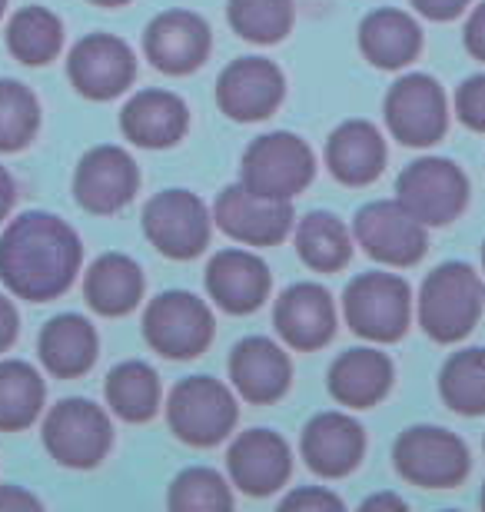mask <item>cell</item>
Segmentation results:
<instances>
[{
	"instance_id": "obj_1",
	"label": "cell",
	"mask_w": 485,
	"mask_h": 512,
	"mask_svg": "<svg viewBox=\"0 0 485 512\" xmlns=\"http://www.w3.org/2000/svg\"><path fill=\"white\" fill-rule=\"evenodd\" d=\"M84 247L54 213H24L0 237V280L27 303L57 300L77 280Z\"/></svg>"
},
{
	"instance_id": "obj_2",
	"label": "cell",
	"mask_w": 485,
	"mask_h": 512,
	"mask_svg": "<svg viewBox=\"0 0 485 512\" xmlns=\"http://www.w3.org/2000/svg\"><path fill=\"white\" fill-rule=\"evenodd\" d=\"M485 306V286L469 263L436 266L419 293V323L436 343H456L472 333Z\"/></svg>"
},
{
	"instance_id": "obj_3",
	"label": "cell",
	"mask_w": 485,
	"mask_h": 512,
	"mask_svg": "<svg viewBox=\"0 0 485 512\" xmlns=\"http://www.w3.org/2000/svg\"><path fill=\"white\" fill-rule=\"evenodd\" d=\"M243 187L270 200H290L309 187L316 173V157L296 133L276 130L256 137L243 153Z\"/></svg>"
},
{
	"instance_id": "obj_4",
	"label": "cell",
	"mask_w": 485,
	"mask_h": 512,
	"mask_svg": "<svg viewBox=\"0 0 485 512\" xmlns=\"http://www.w3.org/2000/svg\"><path fill=\"white\" fill-rule=\"evenodd\" d=\"M409 310V283L396 273H363L343 293L346 323L373 343H396L409 326Z\"/></svg>"
},
{
	"instance_id": "obj_5",
	"label": "cell",
	"mask_w": 485,
	"mask_h": 512,
	"mask_svg": "<svg viewBox=\"0 0 485 512\" xmlns=\"http://www.w3.org/2000/svg\"><path fill=\"white\" fill-rule=\"evenodd\" d=\"M396 200L426 227H446L466 210L469 180L446 157H422L399 173Z\"/></svg>"
},
{
	"instance_id": "obj_6",
	"label": "cell",
	"mask_w": 485,
	"mask_h": 512,
	"mask_svg": "<svg viewBox=\"0 0 485 512\" xmlns=\"http://www.w3.org/2000/svg\"><path fill=\"white\" fill-rule=\"evenodd\" d=\"M396 473L422 489H452L469 476L466 443L439 426H412L396 439Z\"/></svg>"
},
{
	"instance_id": "obj_7",
	"label": "cell",
	"mask_w": 485,
	"mask_h": 512,
	"mask_svg": "<svg viewBox=\"0 0 485 512\" xmlns=\"http://www.w3.org/2000/svg\"><path fill=\"white\" fill-rule=\"evenodd\" d=\"M110 416L90 399H64L44 419V446L60 466L94 469L110 453Z\"/></svg>"
},
{
	"instance_id": "obj_8",
	"label": "cell",
	"mask_w": 485,
	"mask_h": 512,
	"mask_svg": "<svg viewBox=\"0 0 485 512\" xmlns=\"http://www.w3.org/2000/svg\"><path fill=\"white\" fill-rule=\"evenodd\" d=\"M167 419L183 443L216 446L236 426V399L213 376H190L170 393Z\"/></svg>"
},
{
	"instance_id": "obj_9",
	"label": "cell",
	"mask_w": 485,
	"mask_h": 512,
	"mask_svg": "<svg viewBox=\"0 0 485 512\" xmlns=\"http://www.w3.org/2000/svg\"><path fill=\"white\" fill-rule=\"evenodd\" d=\"M143 336L160 356L193 360L213 340V313L200 296L170 290L160 293L143 313Z\"/></svg>"
},
{
	"instance_id": "obj_10",
	"label": "cell",
	"mask_w": 485,
	"mask_h": 512,
	"mask_svg": "<svg viewBox=\"0 0 485 512\" xmlns=\"http://www.w3.org/2000/svg\"><path fill=\"white\" fill-rule=\"evenodd\" d=\"M210 213L203 200L190 190L157 193L143 210V230L147 240L170 260H190L200 256L210 243Z\"/></svg>"
},
{
	"instance_id": "obj_11",
	"label": "cell",
	"mask_w": 485,
	"mask_h": 512,
	"mask_svg": "<svg viewBox=\"0 0 485 512\" xmlns=\"http://www.w3.org/2000/svg\"><path fill=\"white\" fill-rule=\"evenodd\" d=\"M386 124L392 137L406 147H432L449 127L446 94L432 77L409 74L396 80L386 94Z\"/></svg>"
},
{
	"instance_id": "obj_12",
	"label": "cell",
	"mask_w": 485,
	"mask_h": 512,
	"mask_svg": "<svg viewBox=\"0 0 485 512\" xmlns=\"http://www.w3.org/2000/svg\"><path fill=\"white\" fill-rule=\"evenodd\" d=\"M213 220L226 237L240 240L246 247H276L293 230V207L290 200L260 197L243 183H236L220 193Z\"/></svg>"
},
{
	"instance_id": "obj_13",
	"label": "cell",
	"mask_w": 485,
	"mask_h": 512,
	"mask_svg": "<svg viewBox=\"0 0 485 512\" xmlns=\"http://www.w3.org/2000/svg\"><path fill=\"white\" fill-rule=\"evenodd\" d=\"M356 240L379 263L412 266L426 253V223H419L399 200H376L356 213Z\"/></svg>"
},
{
	"instance_id": "obj_14",
	"label": "cell",
	"mask_w": 485,
	"mask_h": 512,
	"mask_svg": "<svg viewBox=\"0 0 485 512\" xmlns=\"http://www.w3.org/2000/svg\"><path fill=\"white\" fill-rule=\"evenodd\" d=\"M70 84L77 87V94L90 100H110L120 97L123 90L137 77V57L123 44L120 37L110 34H90L77 40V47L70 50L67 60Z\"/></svg>"
},
{
	"instance_id": "obj_15",
	"label": "cell",
	"mask_w": 485,
	"mask_h": 512,
	"mask_svg": "<svg viewBox=\"0 0 485 512\" xmlns=\"http://www.w3.org/2000/svg\"><path fill=\"white\" fill-rule=\"evenodd\" d=\"M286 94V80L280 67L266 57H240L220 74L216 100L230 120L253 124V120L270 117Z\"/></svg>"
},
{
	"instance_id": "obj_16",
	"label": "cell",
	"mask_w": 485,
	"mask_h": 512,
	"mask_svg": "<svg viewBox=\"0 0 485 512\" xmlns=\"http://www.w3.org/2000/svg\"><path fill=\"white\" fill-rule=\"evenodd\" d=\"M140 170L123 147H94L80 160L74 193L77 203L90 213H117L137 197Z\"/></svg>"
},
{
	"instance_id": "obj_17",
	"label": "cell",
	"mask_w": 485,
	"mask_h": 512,
	"mask_svg": "<svg viewBox=\"0 0 485 512\" xmlns=\"http://www.w3.org/2000/svg\"><path fill=\"white\" fill-rule=\"evenodd\" d=\"M210 24L193 14V10H167V14L153 17L143 37L150 64L163 74H190L210 57Z\"/></svg>"
},
{
	"instance_id": "obj_18",
	"label": "cell",
	"mask_w": 485,
	"mask_h": 512,
	"mask_svg": "<svg viewBox=\"0 0 485 512\" xmlns=\"http://www.w3.org/2000/svg\"><path fill=\"white\" fill-rule=\"evenodd\" d=\"M233 483L243 489L246 496H270L293 473V453L286 439L270 429H250L240 433L226 456Z\"/></svg>"
},
{
	"instance_id": "obj_19",
	"label": "cell",
	"mask_w": 485,
	"mask_h": 512,
	"mask_svg": "<svg viewBox=\"0 0 485 512\" xmlns=\"http://www.w3.org/2000/svg\"><path fill=\"white\" fill-rule=\"evenodd\" d=\"M273 323L286 343L299 353L326 346L336 333V310L319 283H296L276 300Z\"/></svg>"
},
{
	"instance_id": "obj_20",
	"label": "cell",
	"mask_w": 485,
	"mask_h": 512,
	"mask_svg": "<svg viewBox=\"0 0 485 512\" xmlns=\"http://www.w3.org/2000/svg\"><path fill=\"white\" fill-rule=\"evenodd\" d=\"M303 459L316 476L339 479L353 473L363 459L366 436L363 426L346 413H319L303 429Z\"/></svg>"
},
{
	"instance_id": "obj_21",
	"label": "cell",
	"mask_w": 485,
	"mask_h": 512,
	"mask_svg": "<svg viewBox=\"0 0 485 512\" xmlns=\"http://www.w3.org/2000/svg\"><path fill=\"white\" fill-rule=\"evenodd\" d=\"M270 270L250 250H220L206 266V290L226 313H256L270 296Z\"/></svg>"
},
{
	"instance_id": "obj_22",
	"label": "cell",
	"mask_w": 485,
	"mask_h": 512,
	"mask_svg": "<svg viewBox=\"0 0 485 512\" xmlns=\"http://www.w3.org/2000/svg\"><path fill=\"white\" fill-rule=\"evenodd\" d=\"M230 376L233 386L246 403L266 406L276 403L293 380V366L280 346L266 336H250V340L236 343L230 356Z\"/></svg>"
},
{
	"instance_id": "obj_23",
	"label": "cell",
	"mask_w": 485,
	"mask_h": 512,
	"mask_svg": "<svg viewBox=\"0 0 485 512\" xmlns=\"http://www.w3.org/2000/svg\"><path fill=\"white\" fill-rule=\"evenodd\" d=\"M187 127L190 110L170 90H140L137 97L127 100V107L120 114L123 137L147 150L173 147L187 133Z\"/></svg>"
},
{
	"instance_id": "obj_24",
	"label": "cell",
	"mask_w": 485,
	"mask_h": 512,
	"mask_svg": "<svg viewBox=\"0 0 485 512\" xmlns=\"http://www.w3.org/2000/svg\"><path fill=\"white\" fill-rule=\"evenodd\" d=\"M326 167L346 187H366L386 167V143L369 120H346L326 143Z\"/></svg>"
},
{
	"instance_id": "obj_25",
	"label": "cell",
	"mask_w": 485,
	"mask_h": 512,
	"mask_svg": "<svg viewBox=\"0 0 485 512\" xmlns=\"http://www.w3.org/2000/svg\"><path fill=\"white\" fill-rule=\"evenodd\" d=\"M392 386V363L386 353L359 346V350H346L336 356L329 366V393L343 406L369 409L389 393Z\"/></svg>"
},
{
	"instance_id": "obj_26",
	"label": "cell",
	"mask_w": 485,
	"mask_h": 512,
	"mask_svg": "<svg viewBox=\"0 0 485 512\" xmlns=\"http://www.w3.org/2000/svg\"><path fill=\"white\" fill-rule=\"evenodd\" d=\"M37 350L57 380H74V376H84L97 363V330L77 313L54 316L40 333Z\"/></svg>"
},
{
	"instance_id": "obj_27",
	"label": "cell",
	"mask_w": 485,
	"mask_h": 512,
	"mask_svg": "<svg viewBox=\"0 0 485 512\" xmlns=\"http://www.w3.org/2000/svg\"><path fill=\"white\" fill-rule=\"evenodd\" d=\"M359 47L369 64L383 70H399L412 64L422 50V30L409 14L402 10H373L363 24H359Z\"/></svg>"
},
{
	"instance_id": "obj_28",
	"label": "cell",
	"mask_w": 485,
	"mask_h": 512,
	"mask_svg": "<svg viewBox=\"0 0 485 512\" xmlns=\"http://www.w3.org/2000/svg\"><path fill=\"white\" fill-rule=\"evenodd\" d=\"M87 303L100 316H123L137 310L143 296V273L140 266L123 253H103L87 270L84 280Z\"/></svg>"
},
{
	"instance_id": "obj_29",
	"label": "cell",
	"mask_w": 485,
	"mask_h": 512,
	"mask_svg": "<svg viewBox=\"0 0 485 512\" xmlns=\"http://www.w3.org/2000/svg\"><path fill=\"white\" fill-rule=\"evenodd\" d=\"M107 403L127 423H147L160 409V376L150 363L127 360L107 376Z\"/></svg>"
},
{
	"instance_id": "obj_30",
	"label": "cell",
	"mask_w": 485,
	"mask_h": 512,
	"mask_svg": "<svg viewBox=\"0 0 485 512\" xmlns=\"http://www.w3.org/2000/svg\"><path fill=\"white\" fill-rule=\"evenodd\" d=\"M296 250L303 263L316 273H336L343 270L353 256V240H349L346 223L333 213H306L296 227Z\"/></svg>"
},
{
	"instance_id": "obj_31",
	"label": "cell",
	"mask_w": 485,
	"mask_h": 512,
	"mask_svg": "<svg viewBox=\"0 0 485 512\" xmlns=\"http://www.w3.org/2000/svg\"><path fill=\"white\" fill-rule=\"evenodd\" d=\"M64 44V24L47 7H24L7 24V50L20 64L44 67L60 54Z\"/></svg>"
},
{
	"instance_id": "obj_32",
	"label": "cell",
	"mask_w": 485,
	"mask_h": 512,
	"mask_svg": "<svg viewBox=\"0 0 485 512\" xmlns=\"http://www.w3.org/2000/svg\"><path fill=\"white\" fill-rule=\"evenodd\" d=\"M44 406V380L24 360L0 363V429L17 433L40 416Z\"/></svg>"
},
{
	"instance_id": "obj_33",
	"label": "cell",
	"mask_w": 485,
	"mask_h": 512,
	"mask_svg": "<svg viewBox=\"0 0 485 512\" xmlns=\"http://www.w3.org/2000/svg\"><path fill=\"white\" fill-rule=\"evenodd\" d=\"M439 393L449 409L462 416H482L485 413V350L452 353L439 373Z\"/></svg>"
},
{
	"instance_id": "obj_34",
	"label": "cell",
	"mask_w": 485,
	"mask_h": 512,
	"mask_svg": "<svg viewBox=\"0 0 485 512\" xmlns=\"http://www.w3.org/2000/svg\"><path fill=\"white\" fill-rule=\"evenodd\" d=\"M233 30L253 44H280L293 27V0H230Z\"/></svg>"
},
{
	"instance_id": "obj_35",
	"label": "cell",
	"mask_w": 485,
	"mask_h": 512,
	"mask_svg": "<svg viewBox=\"0 0 485 512\" xmlns=\"http://www.w3.org/2000/svg\"><path fill=\"white\" fill-rule=\"evenodd\" d=\"M40 124L37 97L17 80H0V153L24 150Z\"/></svg>"
},
{
	"instance_id": "obj_36",
	"label": "cell",
	"mask_w": 485,
	"mask_h": 512,
	"mask_svg": "<svg viewBox=\"0 0 485 512\" xmlns=\"http://www.w3.org/2000/svg\"><path fill=\"white\" fill-rule=\"evenodd\" d=\"M167 506L173 512H196V509L216 512V509H233V496H230V486L223 483V476L216 473V469L193 466V469H183V473L173 479Z\"/></svg>"
},
{
	"instance_id": "obj_37",
	"label": "cell",
	"mask_w": 485,
	"mask_h": 512,
	"mask_svg": "<svg viewBox=\"0 0 485 512\" xmlns=\"http://www.w3.org/2000/svg\"><path fill=\"white\" fill-rule=\"evenodd\" d=\"M456 114L469 130L485 133V74L469 77L456 94Z\"/></svg>"
},
{
	"instance_id": "obj_38",
	"label": "cell",
	"mask_w": 485,
	"mask_h": 512,
	"mask_svg": "<svg viewBox=\"0 0 485 512\" xmlns=\"http://www.w3.org/2000/svg\"><path fill=\"white\" fill-rule=\"evenodd\" d=\"M283 509H296V512H303V509H316V512H323V509H343V499L333 496V493H326V489L306 486V489H296V493L286 496L283 499Z\"/></svg>"
},
{
	"instance_id": "obj_39",
	"label": "cell",
	"mask_w": 485,
	"mask_h": 512,
	"mask_svg": "<svg viewBox=\"0 0 485 512\" xmlns=\"http://www.w3.org/2000/svg\"><path fill=\"white\" fill-rule=\"evenodd\" d=\"M412 7L429 20H452L469 7V0H412Z\"/></svg>"
},
{
	"instance_id": "obj_40",
	"label": "cell",
	"mask_w": 485,
	"mask_h": 512,
	"mask_svg": "<svg viewBox=\"0 0 485 512\" xmlns=\"http://www.w3.org/2000/svg\"><path fill=\"white\" fill-rule=\"evenodd\" d=\"M466 47H469L472 57L485 64V4H479L476 10H472V17L466 24Z\"/></svg>"
},
{
	"instance_id": "obj_41",
	"label": "cell",
	"mask_w": 485,
	"mask_h": 512,
	"mask_svg": "<svg viewBox=\"0 0 485 512\" xmlns=\"http://www.w3.org/2000/svg\"><path fill=\"white\" fill-rule=\"evenodd\" d=\"M17 310H14V303L7 300L4 293H0V353L7 350L10 343L17 340Z\"/></svg>"
},
{
	"instance_id": "obj_42",
	"label": "cell",
	"mask_w": 485,
	"mask_h": 512,
	"mask_svg": "<svg viewBox=\"0 0 485 512\" xmlns=\"http://www.w3.org/2000/svg\"><path fill=\"white\" fill-rule=\"evenodd\" d=\"M0 509L4 512H20V509H40V503L20 486H0Z\"/></svg>"
},
{
	"instance_id": "obj_43",
	"label": "cell",
	"mask_w": 485,
	"mask_h": 512,
	"mask_svg": "<svg viewBox=\"0 0 485 512\" xmlns=\"http://www.w3.org/2000/svg\"><path fill=\"white\" fill-rule=\"evenodd\" d=\"M10 207H14V177L0 167V220L7 217Z\"/></svg>"
},
{
	"instance_id": "obj_44",
	"label": "cell",
	"mask_w": 485,
	"mask_h": 512,
	"mask_svg": "<svg viewBox=\"0 0 485 512\" xmlns=\"http://www.w3.org/2000/svg\"><path fill=\"white\" fill-rule=\"evenodd\" d=\"M363 509H406V503H402L399 496H373V499H366Z\"/></svg>"
},
{
	"instance_id": "obj_45",
	"label": "cell",
	"mask_w": 485,
	"mask_h": 512,
	"mask_svg": "<svg viewBox=\"0 0 485 512\" xmlns=\"http://www.w3.org/2000/svg\"><path fill=\"white\" fill-rule=\"evenodd\" d=\"M90 4H97V7H123V4H130V0H90Z\"/></svg>"
},
{
	"instance_id": "obj_46",
	"label": "cell",
	"mask_w": 485,
	"mask_h": 512,
	"mask_svg": "<svg viewBox=\"0 0 485 512\" xmlns=\"http://www.w3.org/2000/svg\"><path fill=\"white\" fill-rule=\"evenodd\" d=\"M4 7H7V0H0V14H4Z\"/></svg>"
},
{
	"instance_id": "obj_47",
	"label": "cell",
	"mask_w": 485,
	"mask_h": 512,
	"mask_svg": "<svg viewBox=\"0 0 485 512\" xmlns=\"http://www.w3.org/2000/svg\"><path fill=\"white\" fill-rule=\"evenodd\" d=\"M482 506H485V489H482Z\"/></svg>"
},
{
	"instance_id": "obj_48",
	"label": "cell",
	"mask_w": 485,
	"mask_h": 512,
	"mask_svg": "<svg viewBox=\"0 0 485 512\" xmlns=\"http://www.w3.org/2000/svg\"><path fill=\"white\" fill-rule=\"evenodd\" d=\"M482 263H485V247H482Z\"/></svg>"
}]
</instances>
